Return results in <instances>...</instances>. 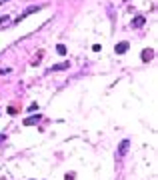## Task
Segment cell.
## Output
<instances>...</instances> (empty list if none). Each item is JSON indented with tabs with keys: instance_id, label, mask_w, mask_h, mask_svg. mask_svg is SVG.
Wrapping results in <instances>:
<instances>
[{
	"instance_id": "cell-1",
	"label": "cell",
	"mask_w": 158,
	"mask_h": 180,
	"mask_svg": "<svg viewBox=\"0 0 158 180\" xmlns=\"http://www.w3.org/2000/svg\"><path fill=\"white\" fill-rule=\"evenodd\" d=\"M140 58H142V62H150V60L154 58L152 48H144V50H142V54H140Z\"/></svg>"
},
{
	"instance_id": "cell-2",
	"label": "cell",
	"mask_w": 158,
	"mask_h": 180,
	"mask_svg": "<svg viewBox=\"0 0 158 180\" xmlns=\"http://www.w3.org/2000/svg\"><path fill=\"white\" fill-rule=\"evenodd\" d=\"M128 148H130V140H122L120 146H118V156H124L128 152Z\"/></svg>"
},
{
	"instance_id": "cell-3",
	"label": "cell",
	"mask_w": 158,
	"mask_h": 180,
	"mask_svg": "<svg viewBox=\"0 0 158 180\" xmlns=\"http://www.w3.org/2000/svg\"><path fill=\"white\" fill-rule=\"evenodd\" d=\"M144 24H146V18H144V16H136L130 26H132V28H142Z\"/></svg>"
},
{
	"instance_id": "cell-4",
	"label": "cell",
	"mask_w": 158,
	"mask_h": 180,
	"mask_svg": "<svg viewBox=\"0 0 158 180\" xmlns=\"http://www.w3.org/2000/svg\"><path fill=\"white\" fill-rule=\"evenodd\" d=\"M114 50H116V54H124L126 50H128V42H118V44L114 46Z\"/></svg>"
},
{
	"instance_id": "cell-5",
	"label": "cell",
	"mask_w": 158,
	"mask_h": 180,
	"mask_svg": "<svg viewBox=\"0 0 158 180\" xmlns=\"http://www.w3.org/2000/svg\"><path fill=\"white\" fill-rule=\"evenodd\" d=\"M70 68V62H62V64H56V66H52L48 72H58V70H68Z\"/></svg>"
},
{
	"instance_id": "cell-6",
	"label": "cell",
	"mask_w": 158,
	"mask_h": 180,
	"mask_svg": "<svg viewBox=\"0 0 158 180\" xmlns=\"http://www.w3.org/2000/svg\"><path fill=\"white\" fill-rule=\"evenodd\" d=\"M40 118H42L40 114H34V116H28V118H24V124H26V126H30V124H36L38 120H40Z\"/></svg>"
},
{
	"instance_id": "cell-7",
	"label": "cell",
	"mask_w": 158,
	"mask_h": 180,
	"mask_svg": "<svg viewBox=\"0 0 158 180\" xmlns=\"http://www.w3.org/2000/svg\"><path fill=\"white\" fill-rule=\"evenodd\" d=\"M38 10H40V6H28V8L24 10V14L20 16V20H22V18H26L28 14H32V12H38Z\"/></svg>"
},
{
	"instance_id": "cell-8",
	"label": "cell",
	"mask_w": 158,
	"mask_h": 180,
	"mask_svg": "<svg viewBox=\"0 0 158 180\" xmlns=\"http://www.w3.org/2000/svg\"><path fill=\"white\" fill-rule=\"evenodd\" d=\"M56 52L64 56V54H66V46H64V44H58V46H56Z\"/></svg>"
},
{
	"instance_id": "cell-9",
	"label": "cell",
	"mask_w": 158,
	"mask_h": 180,
	"mask_svg": "<svg viewBox=\"0 0 158 180\" xmlns=\"http://www.w3.org/2000/svg\"><path fill=\"white\" fill-rule=\"evenodd\" d=\"M8 18H10V16H0V24H8V22H10Z\"/></svg>"
},
{
	"instance_id": "cell-10",
	"label": "cell",
	"mask_w": 158,
	"mask_h": 180,
	"mask_svg": "<svg viewBox=\"0 0 158 180\" xmlns=\"http://www.w3.org/2000/svg\"><path fill=\"white\" fill-rule=\"evenodd\" d=\"M28 110H38V104H36V102H32V104L28 106Z\"/></svg>"
}]
</instances>
